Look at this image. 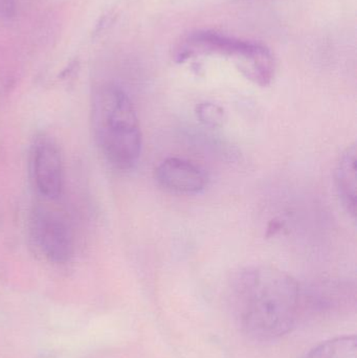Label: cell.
Here are the masks:
<instances>
[{
    "instance_id": "cell-7",
    "label": "cell",
    "mask_w": 357,
    "mask_h": 358,
    "mask_svg": "<svg viewBox=\"0 0 357 358\" xmlns=\"http://www.w3.org/2000/svg\"><path fill=\"white\" fill-rule=\"evenodd\" d=\"M356 145L347 147L340 157L335 168V185L346 212L356 218L357 206V173Z\"/></svg>"
},
{
    "instance_id": "cell-10",
    "label": "cell",
    "mask_w": 357,
    "mask_h": 358,
    "mask_svg": "<svg viewBox=\"0 0 357 358\" xmlns=\"http://www.w3.org/2000/svg\"><path fill=\"white\" fill-rule=\"evenodd\" d=\"M16 14L14 0H0V19L8 20Z\"/></svg>"
},
{
    "instance_id": "cell-6",
    "label": "cell",
    "mask_w": 357,
    "mask_h": 358,
    "mask_svg": "<svg viewBox=\"0 0 357 358\" xmlns=\"http://www.w3.org/2000/svg\"><path fill=\"white\" fill-rule=\"evenodd\" d=\"M33 176L38 191L48 199L60 197L63 189V162L58 147L50 141H40L31 155Z\"/></svg>"
},
{
    "instance_id": "cell-2",
    "label": "cell",
    "mask_w": 357,
    "mask_h": 358,
    "mask_svg": "<svg viewBox=\"0 0 357 358\" xmlns=\"http://www.w3.org/2000/svg\"><path fill=\"white\" fill-rule=\"evenodd\" d=\"M92 126L108 163L121 171L134 168L142 153V130L131 100L119 86L105 84L96 90Z\"/></svg>"
},
{
    "instance_id": "cell-1",
    "label": "cell",
    "mask_w": 357,
    "mask_h": 358,
    "mask_svg": "<svg viewBox=\"0 0 357 358\" xmlns=\"http://www.w3.org/2000/svg\"><path fill=\"white\" fill-rule=\"evenodd\" d=\"M228 294L235 320L249 338L275 340L295 326L300 287L286 271L268 265L245 267L233 277Z\"/></svg>"
},
{
    "instance_id": "cell-5",
    "label": "cell",
    "mask_w": 357,
    "mask_h": 358,
    "mask_svg": "<svg viewBox=\"0 0 357 358\" xmlns=\"http://www.w3.org/2000/svg\"><path fill=\"white\" fill-rule=\"evenodd\" d=\"M255 43L231 39L226 36L212 31H199L184 40L176 52L175 59L184 62L188 59L201 55H221L233 57L236 64L253 50Z\"/></svg>"
},
{
    "instance_id": "cell-4",
    "label": "cell",
    "mask_w": 357,
    "mask_h": 358,
    "mask_svg": "<svg viewBox=\"0 0 357 358\" xmlns=\"http://www.w3.org/2000/svg\"><path fill=\"white\" fill-rule=\"evenodd\" d=\"M159 187L171 193L194 195L207 187V176L205 170L188 159L168 157L154 172Z\"/></svg>"
},
{
    "instance_id": "cell-8",
    "label": "cell",
    "mask_w": 357,
    "mask_h": 358,
    "mask_svg": "<svg viewBox=\"0 0 357 358\" xmlns=\"http://www.w3.org/2000/svg\"><path fill=\"white\" fill-rule=\"evenodd\" d=\"M304 358H357L356 336H342L327 341L307 353Z\"/></svg>"
},
{
    "instance_id": "cell-9",
    "label": "cell",
    "mask_w": 357,
    "mask_h": 358,
    "mask_svg": "<svg viewBox=\"0 0 357 358\" xmlns=\"http://www.w3.org/2000/svg\"><path fill=\"white\" fill-rule=\"evenodd\" d=\"M197 119L207 127H221L226 121V113L219 105L211 102H203L195 109Z\"/></svg>"
},
{
    "instance_id": "cell-3",
    "label": "cell",
    "mask_w": 357,
    "mask_h": 358,
    "mask_svg": "<svg viewBox=\"0 0 357 358\" xmlns=\"http://www.w3.org/2000/svg\"><path fill=\"white\" fill-rule=\"evenodd\" d=\"M31 233L40 252L50 262L64 264L71 260L73 238L67 225L57 215L35 210L31 219Z\"/></svg>"
}]
</instances>
